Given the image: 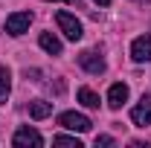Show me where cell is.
Here are the masks:
<instances>
[{
	"instance_id": "cell-6",
	"label": "cell",
	"mask_w": 151,
	"mask_h": 148,
	"mask_svg": "<svg viewBox=\"0 0 151 148\" xmlns=\"http://www.w3.org/2000/svg\"><path fill=\"white\" fill-rule=\"evenodd\" d=\"M131 58L137 64H148L151 61V35H139L131 44Z\"/></svg>"
},
{
	"instance_id": "cell-16",
	"label": "cell",
	"mask_w": 151,
	"mask_h": 148,
	"mask_svg": "<svg viewBox=\"0 0 151 148\" xmlns=\"http://www.w3.org/2000/svg\"><path fill=\"white\" fill-rule=\"evenodd\" d=\"M52 3H70V6H73L76 0H52Z\"/></svg>"
},
{
	"instance_id": "cell-4",
	"label": "cell",
	"mask_w": 151,
	"mask_h": 148,
	"mask_svg": "<svg viewBox=\"0 0 151 148\" xmlns=\"http://www.w3.org/2000/svg\"><path fill=\"white\" fill-rule=\"evenodd\" d=\"M29 23H32V12H12L6 18V32L18 38V35H23L29 29Z\"/></svg>"
},
{
	"instance_id": "cell-9",
	"label": "cell",
	"mask_w": 151,
	"mask_h": 148,
	"mask_svg": "<svg viewBox=\"0 0 151 148\" xmlns=\"http://www.w3.org/2000/svg\"><path fill=\"white\" fill-rule=\"evenodd\" d=\"M38 44H41V50H44V52H50V55H61V41H58L52 32H41Z\"/></svg>"
},
{
	"instance_id": "cell-17",
	"label": "cell",
	"mask_w": 151,
	"mask_h": 148,
	"mask_svg": "<svg viewBox=\"0 0 151 148\" xmlns=\"http://www.w3.org/2000/svg\"><path fill=\"white\" fill-rule=\"evenodd\" d=\"M134 3H151V0H134Z\"/></svg>"
},
{
	"instance_id": "cell-8",
	"label": "cell",
	"mask_w": 151,
	"mask_h": 148,
	"mask_svg": "<svg viewBox=\"0 0 151 148\" xmlns=\"http://www.w3.org/2000/svg\"><path fill=\"white\" fill-rule=\"evenodd\" d=\"M125 102H128V84H122V81L111 84V90H108V105L116 111V108H122Z\"/></svg>"
},
{
	"instance_id": "cell-15",
	"label": "cell",
	"mask_w": 151,
	"mask_h": 148,
	"mask_svg": "<svg viewBox=\"0 0 151 148\" xmlns=\"http://www.w3.org/2000/svg\"><path fill=\"white\" fill-rule=\"evenodd\" d=\"M93 3H99V6H111V0H93Z\"/></svg>"
},
{
	"instance_id": "cell-1",
	"label": "cell",
	"mask_w": 151,
	"mask_h": 148,
	"mask_svg": "<svg viewBox=\"0 0 151 148\" xmlns=\"http://www.w3.org/2000/svg\"><path fill=\"white\" fill-rule=\"evenodd\" d=\"M55 23H58V29L64 32V38H70V41H81L84 29H81V20L76 18V15H70V12H58V15H55Z\"/></svg>"
},
{
	"instance_id": "cell-12",
	"label": "cell",
	"mask_w": 151,
	"mask_h": 148,
	"mask_svg": "<svg viewBox=\"0 0 151 148\" xmlns=\"http://www.w3.org/2000/svg\"><path fill=\"white\" fill-rule=\"evenodd\" d=\"M76 96H78V102H81L84 108H99V96H96L90 87H78V93H76Z\"/></svg>"
},
{
	"instance_id": "cell-13",
	"label": "cell",
	"mask_w": 151,
	"mask_h": 148,
	"mask_svg": "<svg viewBox=\"0 0 151 148\" xmlns=\"http://www.w3.org/2000/svg\"><path fill=\"white\" fill-rule=\"evenodd\" d=\"M52 142H55V145H67V148H81V142H78L76 137H67V134H58V137H52Z\"/></svg>"
},
{
	"instance_id": "cell-10",
	"label": "cell",
	"mask_w": 151,
	"mask_h": 148,
	"mask_svg": "<svg viewBox=\"0 0 151 148\" xmlns=\"http://www.w3.org/2000/svg\"><path fill=\"white\" fill-rule=\"evenodd\" d=\"M9 93H12V75L6 67H0V105L9 102Z\"/></svg>"
},
{
	"instance_id": "cell-11",
	"label": "cell",
	"mask_w": 151,
	"mask_h": 148,
	"mask_svg": "<svg viewBox=\"0 0 151 148\" xmlns=\"http://www.w3.org/2000/svg\"><path fill=\"white\" fill-rule=\"evenodd\" d=\"M52 113V102H32L29 105V116L32 119H47Z\"/></svg>"
},
{
	"instance_id": "cell-7",
	"label": "cell",
	"mask_w": 151,
	"mask_h": 148,
	"mask_svg": "<svg viewBox=\"0 0 151 148\" xmlns=\"http://www.w3.org/2000/svg\"><path fill=\"white\" fill-rule=\"evenodd\" d=\"M131 122H134V125H139V128L151 125V96H142L139 105H134V108H131Z\"/></svg>"
},
{
	"instance_id": "cell-2",
	"label": "cell",
	"mask_w": 151,
	"mask_h": 148,
	"mask_svg": "<svg viewBox=\"0 0 151 148\" xmlns=\"http://www.w3.org/2000/svg\"><path fill=\"white\" fill-rule=\"evenodd\" d=\"M58 125L67 128V131H78V134H84V131H90L93 122H90L84 113H78V111H64L61 116H58Z\"/></svg>"
},
{
	"instance_id": "cell-3",
	"label": "cell",
	"mask_w": 151,
	"mask_h": 148,
	"mask_svg": "<svg viewBox=\"0 0 151 148\" xmlns=\"http://www.w3.org/2000/svg\"><path fill=\"white\" fill-rule=\"evenodd\" d=\"M12 145H15V148H41V145H44V137H41L35 128L26 125V128H18V131H15Z\"/></svg>"
},
{
	"instance_id": "cell-14",
	"label": "cell",
	"mask_w": 151,
	"mask_h": 148,
	"mask_svg": "<svg viewBox=\"0 0 151 148\" xmlns=\"http://www.w3.org/2000/svg\"><path fill=\"white\" fill-rule=\"evenodd\" d=\"M108 148V145H113V137H96V148Z\"/></svg>"
},
{
	"instance_id": "cell-5",
	"label": "cell",
	"mask_w": 151,
	"mask_h": 148,
	"mask_svg": "<svg viewBox=\"0 0 151 148\" xmlns=\"http://www.w3.org/2000/svg\"><path fill=\"white\" fill-rule=\"evenodd\" d=\"M78 64H81V70H87V73H93V75H102L105 70H108L105 58L99 55V52H93V50L81 52V55H78Z\"/></svg>"
}]
</instances>
